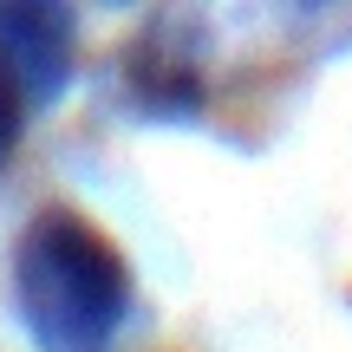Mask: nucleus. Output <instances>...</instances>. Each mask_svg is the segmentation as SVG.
Returning a JSON list of instances; mask_svg holds the SVG:
<instances>
[{"mask_svg": "<svg viewBox=\"0 0 352 352\" xmlns=\"http://www.w3.org/2000/svg\"><path fill=\"white\" fill-rule=\"evenodd\" d=\"M33 352H111L131 314V261L85 209H33L7 261Z\"/></svg>", "mask_w": 352, "mask_h": 352, "instance_id": "nucleus-1", "label": "nucleus"}, {"mask_svg": "<svg viewBox=\"0 0 352 352\" xmlns=\"http://www.w3.org/2000/svg\"><path fill=\"white\" fill-rule=\"evenodd\" d=\"M294 0H170L118 59L131 111L157 124H196L222 85V59H261L274 52Z\"/></svg>", "mask_w": 352, "mask_h": 352, "instance_id": "nucleus-2", "label": "nucleus"}, {"mask_svg": "<svg viewBox=\"0 0 352 352\" xmlns=\"http://www.w3.org/2000/svg\"><path fill=\"white\" fill-rule=\"evenodd\" d=\"M0 72L26 111H52L78 78V13L72 0H0Z\"/></svg>", "mask_w": 352, "mask_h": 352, "instance_id": "nucleus-3", "label": "nucleus"}, {"mask_svg": "<svg viewBox=\"0 0 352 352\" xmlns=\"http://www.w3.org/2000/svg\"><path fill=\"white\" fill-rule=\"evenodd\" d=\"M26 124H33V111H26V98L7 85V72H0V170L13 164V151H20Z\"/></svg>", "mask_w": 352, "mask_h": 352, "instance_id": "nucleus-4", "label": "nucleus"}, {"mask_svg": "<svg viewBox=\"0 0 352 352\" xmlns=\"http://www.w3.org/2000/svg\"><path fill=\"white\" fill-rule=\"evenodd\" d=\"M300 13H320V7H340V0H294Z\"/></svg>", "mask_w": 352, "mask_h": 352, "instance_id": "nucleus-5", "label": "nucleus"}, {"mask_svg": "<svg viewBox=\"0 0 352 352\" xmlns=\"http://www.w3.org/2000/svg\"><path fill=\"white\" fill-rule=\"evenodd\" d=\"M91 7H138V0H91Z\"/></svg>", "mask_w": 352, "mask_h": 352, "instance_id": "nucleus-6", "label": "nucleus"}]
</instances>
